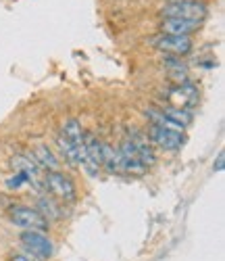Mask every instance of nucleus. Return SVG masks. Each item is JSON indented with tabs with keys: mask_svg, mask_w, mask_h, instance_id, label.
I'll list each match as a JSON object with an SVG mask.
<instances>
[{
	"mask_svg": "<svg viewBox=\"0 0 225 261\" xmlns=\"http://www.w3.org/2000/svg\"><path fill=\"white\" fill-rule=\"evenodd\" d=\"M42 186L46 188L52 199H57L59 203H75L77 201V188L75 182L65 176L63 171H46L42 178Z\"/></svg>",
	"mask_w": 225,
	"mask_h": 261,
	"instance_id": "1",
	"label": "nucleus"
},
{
	"mask_svg": "<svg viewBox=\"0 0 225 261\" xmlns=\"http://www.w3.org/2000/svg\"><path fill=\"white\" fill-rule=\"evenodd\" d=\"M9 220L17 226L30 232H44L50 230V222L44 217L36 207H25V205H15L9 209Z\"/></svg>",
	"mask_w": 225,
	"mask_h": 261,
	"instance_id": "2",
	"label": "nucleus"
},
{
	"mask_svg": "<svg viewBox=\"0 0 225 261\" xmlns=\"http://www.w3.org/2000/svg\"><path fill=\"white\" fill-rule=\"evenodd\" d=\"M163 15L165 17H173V19L192 21V23H200V21L207 17V7L196 3V0H182V3L165 5L163 7Z\"/></svg>",
	"mask_w": 225,
	"mask_h": 261,
	"instance_id": "3",
	"label": "nucleus"
},
{
	"mask_svg": "<svg viewBox=\"0 0 225 261\" xmlns=\"http://www.w3.org/2000/svg\"><path fill=\"white\" fill-rule=\"evenodd\" d=\"M21 245H23V249L36 257V259H50L52 253H54V245L50 238L44 234V232H30V230H23L19 236Z\"/></svg>",
	"mask_w": 225,
	"mask_h": 261,
	"instance_id": "4",
	"label": "nucleus"
},
{
	"mask_svg": "<svg viewBox=\"0 0 225 261\" xmlns=\"http://www.w3.org/2000/svg\"><path fill=\"white\" fill-rule=\"evenodd\" d=\"M148 140L163 150H179L186 142V136L182 132H177V129L150 125L148 127Z\"/></svg>",
	"mask_w": 225,
	"mask_h": 261,
	"instance_id": "5",
	"label": "nucleus"
},
{
	"mask_svg": "<svg viewBox=\"0 0 225 261\" xmlns=\"http://www.w3.org/2000/svg\"><path fill=\"white\" fill-rule=\"evenodd\" d=\"M150 44L154 48L163 50L165 55H173V57H182V55H188L192 50V40L188 36H167V34H161L150 40Z\"/></svg>",
	"mask_w": 225,
	"mask_h": 261,
	"instance_id": "6",
	"label": "nucleus"
},
{
	"mask_svg": "<svg viewBox=\"0 0 225 261\" xmlns=\"http://www.w3.org/2000/svg\"><path fill=\"white\" fill-rule=\"evenodd\" d=\"M125 140L129 142V146L133 148V153H136L144 165H152L156 163V153H154V146L150 144L148 140V134L140 132L136 127H127V136Z\"/></svg>",
	"mask_w": 225,
	"mask_h": 261,
	"instance_id": "7",
	"label": "nucleus"
},
{
	"mask_svg": "<svg viewBox=\"0 0 225 261\" xmlns=\"http://www.w3.org/2000/svg\"><path fill=\"white\" fill-rule=\"evenodd\" d=\"M117 157H119V169L121 173H127V176H144L148 171V165L142 163V159L133 153V148L129 146V142L123 138L121 146L117 148Z\"/></svg>",
	"mask_w": 225,
	"mask_h": 261,
	"instance_id": "8",
	"label": "nucleus"
},
{
	"mask_svg": "<svg viewBox=\"0 0 225 261\" xmlns=\"http://www.w3.org/2000/svg\"><path fill=\"white\" fill-rule=\"evenodd\" d=\"M61 134L69 140L77 150H79V155H81V165L86 161V153H83V140H86V132H83V127L79 123V119L71 117V119H67L61 127Z\"/></svg>",
	"mask_w": 225,
	"mask_h": 261,
	"instance_id": "9",
	"label": "nucleus"
},
{
	"mask_svg": "<svg viewBox=\"0 0 225 261\" xmlns=\"http://www.w3.org/2000/svg\"><path fill=\"white\" fill-rule=\"evenodd\" d=\"M30 155L34 157V161L38 163V167H40V169H46V171H59L61 161H59V157L52 153V150L48 148V144H44V142L36 144Z\"/></svg>",
	"mask_w": 225,
	"mask_h": 261,
	"instance_id": "10",
	"label": "nucleus"
},
{
	"mask_svg": "<svg viewBox=\"0 0 225 261\" xmlns=\"http://www.w3.org/2000/svg\"><path fill=\"white\" fill-rule=\"evenodd\" d=\"M198 28V23H192V21H184V19H173V17H165L161 30L167 36H188Z\"/></svg>",
	"mask_w": 225,
	"mask_h": 261,
	"instance_id": "11",
	"label": "nucleus"
},
{
	"mask_svg": "<svg viewBox=\"0 0 225 261\" xmlns=\"http://www.w3.org/2000/svg\"><path fill=\"white\" fill-rule=\"evenodd\" d=\"M38 211L44 217H46L48 222L50 220H63V217L67 215L65 209H63V205L57 199H52V197H40L38 199Z\"/></svg>",
	"mask_w": 225,
	"mask_h": 261,
	"instance_id": "12",
	"label": "nucleus"
},
{
	"mask_svg": "<svg viewBox=\"0 0 225 261\" xmlns=\"http://www.w3.org/2000/svg\"><path fill=\"white\" fill-rule=\"evenodd\" d=\"M57 148H59V153H61V157L69 163L71 167H79L81 165V155H79V150L67 140L63 134H59L57 136Z\"/></svg>",
	"mask_w": 225,
	"mask_h": 261,
	"instance_id": "13",
	"label": "nucleus"
},
{
	"mask_svg": "<svg viewBox=\"0 0 225 261\" xmlns=\"http://www.w3.org/2000/svg\"><path fill=\"white\" fill-rule=\"evenodd\" d=\"M215 171H221L223 169V153H219V157H217V163H215V167H213Z\"/></svg>",
	"mask_w": 225,
	"mask_h": 261,
	"instance_id": "14",
	"label": "nucleus"
},
{
	"mask_svg": "<svg viewBox=\"0 0 225 261\" xmlns=\"http://www.w3.org/2000/svg\"><path fill=\"white\" fill-rule=\"evenodd\" d=\"M9 261H32V257H27V255H13Z\"/></svg>",
	"mask_w": 225,
	"mask_h": 261,
	"instance_id": "15",
	"label": "nucleus"
},
{
	"mask_svg": "<svg viewBox=\"0 0 225 261\" xmlns=\"http://www.w3.org/2000/svg\"><path fill=\"white\" fill-rule=\"evenodd\" d=\"M171 3H182V0H171Z\"/></svg>",
	"mask_w": 225,
	"mask_h": 261,
	"instance_id": "16",
	"label": "nucleus"
}]
</instances>
